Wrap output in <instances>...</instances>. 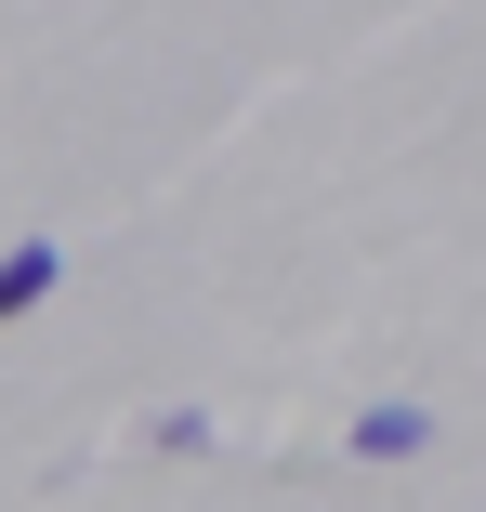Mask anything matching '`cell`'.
<instances>
[{
  "instance_id": "obj_1",
  "label": "cell",
  "mask_w": 486,
  "mask_h": 512,
  "mask_svg": "<svg viewBox=\"0 0 486 512\" xmlns=\"http://www.w3.org/2000/svg\"><path fill=\"white\" fill-rule=\"evenodd\" d=\"M53 276H66V250H53V237L0 250V329H14V316H40V302H53Z\"/></svg>"
},
{
  "instance_id": "obj_2",
  "label": "cell",
  "mask_w": 486,
  "mask_h": 512,
  "mask_svg": "<svg viewBox=\"0 0 486 512\" xmlns=\"http://www.w3.org/2000/svg\"><path fill=\"white\" fill-rule=\"evenodd\" d=\"M421 447H434L421 407H368V421H355V460H421Z\"/></svg>"
}]
</instances>
